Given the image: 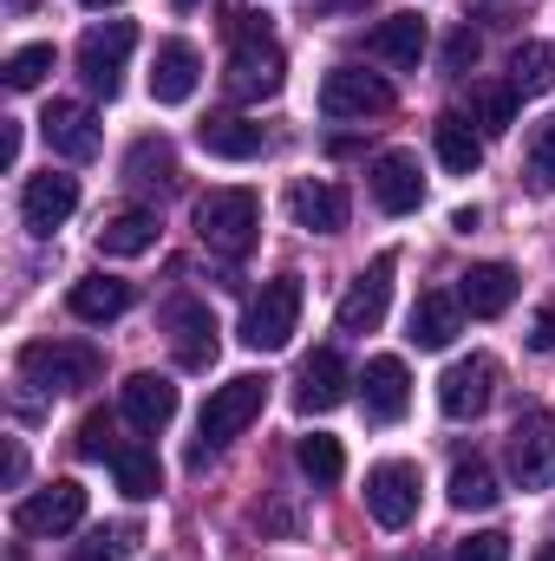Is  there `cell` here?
<instances>
[{
    "label": "cell",
    "instance_id": "cell-1",
    "mask_svg": "<svg viewBox=\"0 0 555 561\" xmlns=\"http://www.w3.org/2000/svg\"><path fill=\"white\" fill-rule=\"evenodd\" d=\"M229 33H236L229 72H223L229 99H242V105H262V99H275L281 85H287V59H281V46L269 39V26H262L256 13H229Z\"/></svg>",
    "mask_w": 555,
    "mask_h": 561
},
{
    "label": "cell",
    "instance_id": "cell-2",
    "mask_svg": "<svg viewBox=\"0 0 555 561\" xmlns=\"http://www.w3.org/2000/svg\"><path fill=\"white\" fill-rule=\"evenodd\" d=\"M196 236H203V249L209 255H249L256 249V236H262V203H256V190H209L203 203H196Z\"/></svg>",
    "mask_w": 555,
    "mask_h": 561
},
{
    "label": "cell",
    "instance_id": "cell-3",
    "mask_svg": "<svg viewBox=\"0 0 555 561\" xmlns=\"http://www.w3.org/2000/svg\"><path fill=\"white\" fill-rule=\"evenodd\" d=\"M262 405H269V379H262V373H236L229 386H216V392H209V405H203V444L190 450V463L203 470V463H209V457L242 431V424L262 419Z\"/></svg>",
    "mask_w": 555,
    "mask_h": 561
},
{
    "label": "cell",
    "instance_id": "cell-4",
    "mask_svg": "<svg viewBox=\"0 0 555 561\" xmlns=\"http://www.w3.org/2000/svg\"><path fill=\"white\" fill-rule=\"evenodd\" d=\"M20 379L39 392H86L99 379V353L79 340H33L20 346Z\"/></svg>",
    "mask_w": 555,
    "mask_h": 561
},
{
    "label": "cell",
    "instance_id": "cell-5",
    "mask_svg": "<svg viewBox=\"0 0 555 561\" xmlns=\"http://www.w3.org/2000/svg\"><path fill=\"white\" fill-rule=\"evenodd\" d=\"M294 327H301V280L294 275L262 280V294H256L249 313H242V346H256V353H281V346L294 340Z\"/></svg>",
    "mask_w": 555,
    "mask_h": 561
},
{
    "label": "cell",
    "instance_id": "cell-6",
    "mask_svg": "<svg viewBox=\"0 0 555 561\" xmlns=\"http://www.w3.org/2000/svg\"><path fill=\"white\" fill-rule=\"evenodd\" d=\"M132 46H138V26H132V20H105V26H92V33L79 39V79H86L99 99H118Z\"/></svg>",
    "mask_w": 555,
    "mask_h": 561
},
{
    "label": "cell",
    "instance_id": "cell-7",
    "mask_svg": "<svg viewBox=\"0 0 555 561\" xmlns=\"http://www.w3.org/2000/svg\"><path fill=\"white\" fill-rule=\"evenodd\" d=\"M510 477L517 490H550L555 483V412H523L510 424Z\"/></svg>",
    "mask_w": 555,
    "mask_h": 561
},
{
    "label": "cell",
    "instance_id": "cell-8",
    "mask_svg": "<svg viewBox=\"0 0 555 561\" xmlns=\"http://www.w3.org/2000/svg\"><path fill=\"white\" fill-rule=\"evenodd\" d=\"M497 399V359L490 353H471V359H451L444 379H438V412L444 419H484Z\"/></svg>",
    "mask_w": 555,
    "mask_h": 561
},
{
    "label": "cell",
    "instance_id": "cell-9",
    "mask_svg": "<svg viewBox=\"0 0 555 561\" xmlns=\"http://www.w3.org/2000/svg\"><path fill=\"white\" fill-rule=\"evenodd\" d=\"M320 112L327 118H380L393 112V85L380 72H360V66H333L320 79Z\"/></svg>",
    "mask_w": 555,
    "mask_h": 561
},
{
    "label": "cell",
    "instance_id": "cell-10",
    "mask_svg": "<svg viewBox=\"0 0 555 561\" xmlns=\"http://www.w3.org/2000/svg\"><path fill=\"white\" fill-rule=\"evenodd\" d=\"M366 510H373L380 529H406L418 516V463H406V457L373 463L366 470Z\"/></svg>",
    "mask_w": 555,
    "mask_h": 561
},
{
    "label": "cell",
    "instance_id": "cell-11",
    "mask_svg": "<svg viewBox=\"0 0 555 561\" xmlns=\"http://www.w3.org/2000/svg\"><path fill=\"white\" fill-rule=\"evenodd\" d=\"M13 523H20V536H66V529H79L86 523V483H72V477L46 483L39 496H26L13 510Z\"/></svg>",
    "mask_w": 555,
    "mask_h": 561
},
{
    "label": "cell",
    "instance_id": "cell-12",
    "mask_svg": "<svg viewBox=\"0 0 555 561\" xmlns=\"http://www.w3.org/2000/svg\"><path fill=\"white\" fill-rule=\"evenodd\" d=\"M163 327H170V353H177V366H183V373L216 366V346H223L216 333H223V327H216V313H209L203 300H177Z\"/></svg>",
    "mask_w": 555,
    "mask_h": 561
},
{
    "label": "cell",
    "instance_id": "cell-13",
    "mask_svg": "<svg viewBox=\"0 0 555 561\" xmlns=\"http://www.w3.org/2000/svg\"><path fill=\"white\" fill-rule=\"evenodd\" d=\"M39 138L53 144L66 163H92V157H99V118H92V105H79V99H53V105L39 112Z\"/></svg>",
    "mask_w": 555,
    "mask_h": 561
},
{
    "label": "cell",
    "instance_id": "cell-14",
    "mask_svg": "<svg viewBox=\"0 0 555 561\" xmlns=\"http://www.w3.org/2000/svg\"><path fill=\"white\" fill-rule=\"evenodd\" d=\"M393 255H380L366 275L347 287V300H340V333H380V320H386V307H393Z\"/></svg>",
    "mask_w": 555,
    "mask_h": 561
},
{
    "label": "cell",
    "instance_id": "cell-15",
    "mask_svg": "<svg viewBox=\"0 0 555 561\" xmlns=\"http://www.w3.org/2000/svg\"><path fill=\"white\" fill-rule=\"evenodd\" d=\"M72 209H79V176H59V170L26 176V190H20V222H26L33 236H53Z\"/></svg>",
    "mask_w": 555,
    "mask_h": 561
},
{
    "label": "cell",
    "instance_id": "cell-16",
    "mask_svg": "<svg viewBox=\"0 0 555 561\" xmlns=\"http://www.w3.org/2000/svg\"><path fill=\"white\" fill-rule=\"evenodd\" d=\"M360 399H366V419H380V424L406 419V405H412V373H406V359H399V353L366 359V373H360Z\"/></svg>",
    "mask_w": 555,
    "mask_h": 561
},
{
    "label": "cell",
    "instance_id": "cell-17",
    "mask_svg": "<svg viewBox=\"0 0 555 561\" xmlns=\"http://www.w3.org/2000/svg\"><path fill=\"white\" fill-rule=\"evenodd\" d=\"M366 183H373V203H380L386 216H412L418 203H424V176H418L412 150H386V157H373Z\"/></svg>",
    "mask_w": 555,
    "mask_h": 561
},
{
    "label": "cell",
    "instance_id": "cell-18",
    "mask_svg": "<svg viewBox=\"0 0 555 561\" xmlns=\"http://www.w3.org/2000/svg\"><path fill=\"white\" fill-rule=\"evenodd\" d=\"M360 379L347 373V359L333 353V346H320L307 366H301V386H294V405L314 419V412H333V405H347V392H353Z\"/></svg>",
    "mask_w": 555,
    "mask_h": 561
},
{
    "label": "cell",
    "instance_id": "cell-19",
    "mask_svg": "<svg viewBox=\"0 0 555 561\" xmlns=\"http://www.w3.org/2000/svg\"><path fill=\"white\" fill-rule=\"evenodd\" d=\"M196 79H203V59L190 39H163L157 46V66H150V99L157 105H190L196 99Z\"/></svg>",
    "mask_w": 555,
    "mask_h": 561
},
{
    "label": "cell",
    "instance_id": "cell-20",
    "mask_svg": "<svg viewBox=\"0 0 555 561\" xmlns=\"http://www.w3.org/2000/svg\"><path fill=\"white\" fill-rule=\"evenodd\" d=\"M287 216L307 236H340L347 229V190L340 183H294L287 190Z\"/></svg>",
    "mask_w": 555,
    "mask_h": 561
},
{
    "label": "cell",
    "instance_id": "cell-21",
    "mask_svg": "<svg viewBox=\"0 0 555 561\" xmlns=\"http://www.w3.org/2000/svg\"><path fill=\"white\" fill-rule=\"evenodd\" d=\"M510 300H517V268L510 262H477L471 275L457 280V307L471 320H497Z\"/></svg>",
    "mask_w": 555,
    "mask_h": 561
},
{
    "label": "cell",
    "instance_id": "cell-22",
    "mask_svg": "<svg viewBox=\"0 0 555 561\" xmlns=\"http://www.w3.org/2000/svg\"><path fill=\"white\" fill-rule=\"evenodd\" d=\"M118 399H125V419L138 424V431H163V424L177 419V386L163 373H132L118 386Z\"/></svg>",
    "mask_w": 555,
    "mask_h": 561
},
{
    "label": "cell",
    "instance_id": "cell-23",
    "mask_svg": "<svg viewBox=\"0 0 555 561\" xmlns=\"http://www.w3.org/2000/svg\"><path fill=\"white\" fill-rule=\"evenodd\" d=\"M196 144H203L209 157H223V163H249V157L269 150V131L249 125V118H236V112H223V118H203V125H196Z\"/></svg>",
    "mask_w": 555,
    "mask_h": 561
},
{
    "label": "cell",
    "instance_id": "cell-24",
    "mask_svg": "<svg viewBox=\"0 0 555 561\" xmlns=\"http://www.w3.org/2000/svg\"><path fill=\"white\" fill-rule=\"evenodd\" d=\"M366 53L386 59V66H418V59H424V20H418V13H386V20L366 33Z\"/></svg>",
    "mask_w": 555,
    "mask_h": 561
},
{
    "label": "cell",
    "instance_id": "cell-25",
    "mask_svg": "<svg viewBox=\"0 0 555 561\" xmlns=\"http://www.w3.org/2000/svg\"><path fill=\"white\" fill-rule=\"evenodd\" d=\"M150 249H157V216L150 209H118L99 229V255H112V262H138Z\"/></svg>",
    "mask_w": 555,
    "mask_h": 561
},
{
    "label": "cell",
    "instance_id": "cell-26",
    "mask_svg": "<svg viewBox=\"0 0 555 561\" xmlns=\"http://www.w3.org/2000/svg\"><path fill=\"white\" fill-rule=\"evenodd\" d=\"M431 144H438V163H444L451 176H471V170L484 163V138L471 131L464 112H444V118L431 125Z\"/></svg>",
    "mask_w": 555,
    "mask_h": 561
},
{
    "label": "cell",
    "instance_id": "cell-27",
    "mask_svg": "<svg viewBox=\"0 0 555 561\" xmlns=\"http://www.w3.org/2000/svg\"><path fill=\"white\" fill-rule=\"evenodd\" d=\"M72 313L79 320H92V327H105V320H118L125 307H132V280H112V275H86V280H72Z\"/></svg>",
    "mask_w": 555,
    "mask_h": 561
},
{
    "label": "cell",
    "instance_id": "cell-28",
    "mask_svg": "<svg viewBox=\"0 0 555 561\" xmlns=\"http://www.w3.org/2000/svg\"><path fill=\"white\" fill-rule=\"evenodd\" d=\"M412 340L418 353H444L451 340H457V300L451 294H418V307H412Z\"/></svg>",
    "mask_w": 555,
    "mask_h": 561
},
{
    "label": "cell",
    "instance_id": "cell-29",
    "mask_svg": "<svg viewBox=\"0 0 555 561\" xmlns=\"http://www.w3.org/2000/svg\"><path fill=\"white\" fill-rule=\"evenodd\" d=\"M125 183L163 196V190L177 183V150H170L163 138H138V144H132V157H125Z\"/></svg>",
    "mask_w": 555,
    "mask_h": 561
},
{
    "label": "cell",
    "instance_id": "cell-30",
    "mask_svg": "<svg viewBox=\"0 0 555 561\" xmlns=\"http://www.w3.org/2000/svg\"><path fill=\"white\" fill-rule=\"evenodd\" d=\"M112 477H118V490H125L132 503H144V496L163 490V463H157V450H144V444H118Z\"/></svg>",
    "mask_w": 555,
    "mask_h": 561
},
{
    "label": "cell",
    "instance_id": "cell-31",
    "mask_svg": "<svg viewBox=\"0 0 555 561\" xmlns=\"http://www.w3.org/2000/svg\"><path fill=\"white\" fill-rule=\"evenodd\" d=\"M510 85H517L523 99L555 92V46H550V39H530V46H517V53H510Z\"/></svg>",
    "mask_w": 555,
    "mask_h": 561
},
{
    "label": "cell",
    "instance_id": "cell-32",
    "mask_svg": "<svg viewBox=\"0 0 555 561\" xmlns=\"http://www.w3.org/2000/svg\"><path fill=\"white\" fill-rule=\"evenodd\" d=\"M444 496H451V510H497V496H503V490H497L490 463H484V457H471V463H457V470H451V490H444Z\"/></svg>",
    "mask_w": 555,
    "mask_h": 561
},
{
    "label": "cell",
    "instance_id": "cell-33",
    "mask_svg": "<svg viewBox=\"0 0 555 561\" xmlns=\"http://www.w3.org/2000/svg\"><path fill=\"white\" fill-rule=\"evenodd\" d=\"M294 457H301V470L327 490V483H340L347 477V450H340V437H327V431H314V437H301L294 444Z\"/></svg>",
    "mask_w": 555,
    "mask_h": 561
},
{
    "label": "cell",
    "instance_id": "cell-34",
    "mask_svg": "<svg viewBox=\"0 0 555 561\" xmlns=\"http://www.w3.org/2000/svg\"><path fill=\"white\" fill-rule=\"evenodd\" d=\"M523 176H530V190H536V196H555V112L536 125V138H530Z\"/></svg>",
    "mask_w": 555,
    "mask_h": 561
},
{
    "label": "cell",
    "instance_id": "cell-35",
    "mask_svg": "<svg viewBox=\"0 0 555 561\" xmlns=\"http://www.w3.org/2000/svg\"><path fill=\"white\" fill-rule=\"evenodd\" d=\"M132 549H138V523H112V529H92L86 536L79 561H132Z\"/></svg>",
    "mask_w": 555,
    "mask_h": 561
},
{
    "label": "cell",
    "instance_id": "cell-36",
    "mask_svg": "<svg viewBox=\"0 0 555 561\" xmlns=\"http://www.w3.org/2000/svg\"><path fill=\"white\" fill-rule=\"evenodd\" d=\"M46 72H53V46H46V39L20 46V53L7 59V85H13V92H33V85H39Z\"/></svg>",
    "mask_w": 555,
    "mask_h": 561
},
{
    "label": "cell",
    "instance_id": "cell-37",
    "mask_svg": "<svg viewBox=\"0 0 555 561\" xmlns=\"http://www.w3.org/2000/svg\"><path fill=\"white\" fill-rule=\"evenodd\" d=\"M517 105H523L517 85H490V92L477 99V125H484V131H510V125H517Z\"/></svg>",
    "mask_w": 555,
    "mask_h": 561
},
{
    "label": "cell",
    "instance_id": "cell-38",
    "mask_svg": "<svg viewBox=\"0 0 555 561\" xmlns=\"http://www.w3.org/2000/svg\"><path fill=\"white\" fill-rule=\"evenodd\" d=\"M451 561H510V536H503V529H477V536L457 542Z\"/></svg>",
    "mask_w": 555,
    "mask_h": 561
},
{
    "label": "cell",
    "instance_id": "cell-39",
    "mask_svg": "<svg viewBox=\"0 0 555 561\" xmlns=\"http://www.w3.org/2000/svg\"><path fill=\"white\" fill-rule=\"evenodd\" d=\"M79 457H92V463L99 457H118V437H112V419L105 412H92V419L79 424Z\"/></svg>",
    "mask_w": 555,
    "mask_h": 561
},
{
    "label": "cell",
    "instance_id": "cell-40",
    "mask_svg": "<svg viewBox=\"0 0 555 561\" xmlns=\"http://www.w3.org/2000/svg\"><path fill=\"white\" fill-rule=\"evenodd\" d=\"M471 66H477V33H471V26H457V33L444 39V72H451V79H464Z\"/></svg>",
    "mask_w": 555,
    "mask_h": 561
},
{
    "label": "cell",
    "instance_id": "cell-41",
    "mask_svg": "<svg viewBox=\"0 0 555 561\" xmlns=\"http://www.w3.org/2000/svg\"><path fill=\"white\" fill-rule=\"evenodd\" d=\"M530 340H536L543 353H555V307H543V313H536V333H530Z\"/></svg>",
    "mask_w": 555,
    "mask_h": 561
},
{
    "label": "cell",
    "instance_id": "cell-42",
    "mask_svg": "<svg viewBox=\"0 0 555 561\" xmlns=\"http://www.w3.org/2000/svg\"><path fill=\"white\" fill-rule=\"evenodd\" d=\"M20 477H26V450H20V444H13V437H7V490H13V483H20Z\"/></svg>",
    "mask_w": 555,
    "mask_h": 561
},
{
    "label": "cell",
    "instance_id": "cell-43",
    "mask_svg": "<svg viewBox=\"0 0 555 561\" xmlns=\"http://www.w3.org/2000/svg\"><path fill=\"white\" fill-rule=\"evenodd\" d=\"M0 157H7V163H20V125H13V118H7V138H0Z\"/></svg>",
    "mask_w": 555,
    "mask_h": 561
},
{
    "label": "cell",
    "instance_id": "cell-44",
    "mask_svg": "<svg viewBox=\"0 0 555 561\" xmlns=\"http://www.w3.org/2000/svg\"><path fill=\"white\" fill-rule=\"evenodd\" d=\"M320 7H366V0H320Z\"/></svg>",
    "mask_w": 555,
    "mask_h": 561
},
{
    "label": "cell",
    "instance_id": "cell-45",
    "mask_svg": "<svg viewBox=\"0 0 555 561\" xmlns=\"http://www.w3.org/2000/svg\"><path fill=\"white\" fill-rule=\"evenodd\" d=\"M536 561H555V542H550V549H543V556H536Z\"/></svg>",
    "mask_w": 555,
    "mask_h": 561
},
{
    "label": "cell",
    "instance_id": "cell-46",
    "mask_svg": "<svg viewBox=\"0 0 555 561\" xmlns=\"http://www.w3.org/2000/svg\"><path fill=\"white\" fill-rule=\"evenodd\" d=\"M86 7H118V0H86Z\"/></svg>",
    "mask_w": 555,
    "mask_h": 561
},
{
    "label": "cell",
    "instance_id": "cell-47",
    "mask_svg": "<svg viewBox=\"0 0 555 561\" xmlns=\"http://www.w3.org/2000/svg\"><path fill=\"white\" fill-rule=\"evenodd\" d=\"M177 7H196V0H177Z\"/></svg>",
    "mask_w": 555,
    "mask_h": 561
}]
</instances>
